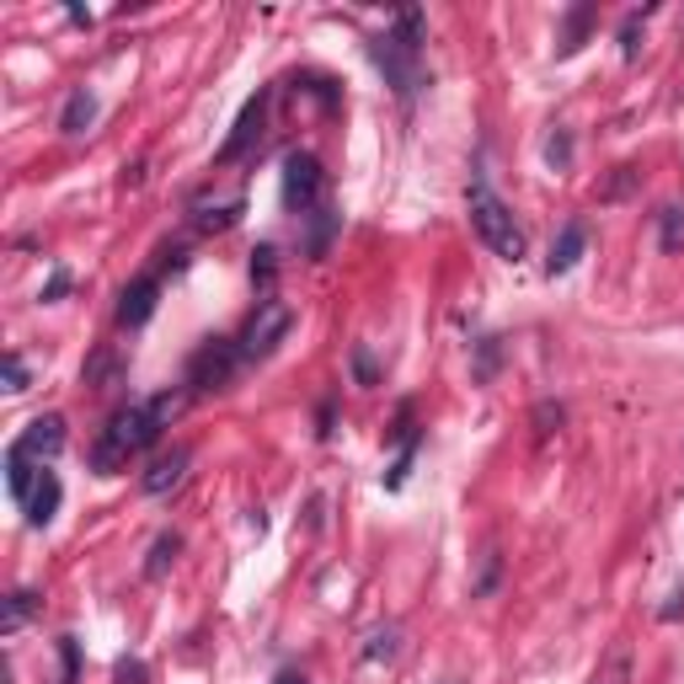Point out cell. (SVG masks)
Here are the masks:
<instances>
[{"label": "cell", "mask_w": 684, "mask_h": 684, "mask_svg": "<svg viewBox=\"0 0 684 684\" xmlns=\"http://www.w3.org/2000/svg\"><path fill=\"white\" fill-rule=\"evenodd\" d=\"M177 412H183V390H161V396H150V401L119 407V412L102 423L97 444H91V471H102V476L124 471L134 455H145L156 438L172 428Z\"/></svg>", "instance_id": "6da1fadb"}, {"label": "cell", "mask_w": 684, "mask_h": 684, "mask_svg": "<svg viewBox=\"0 0 684 684\" xmlns=\"http://www.w3.org/2000/svg\"><path fill=\"white\" fill-rule=\"evenodd\" d=\"M465 203H471V225H476V236L487 241V251L502 257V262H519V257H524V231H519L513 209L487 187V177H471Z\"/></svg>", "instance_id": "7a4b0ae2"}, {"label": "cell", "mask_w": 684, "mask_h": 684, "mask_svg": "<svg viewBox=\"0 0 684 684\" xmlns=\"http://www.w3.org/2000/svg\"><path fill=\"white\" fill-rule=\"evenodd\" d=\"M278 192H284V209L300 214V220H311V214L326 209V172H321V161H315L311 150H289L284 156Z\"/></svg>", "instance_id": "3957f363"}, {"label": "cell", "mask_w": 684, "mask_h": 684, "mask_svg": "<svg viewBox=\"0 0 684 684\" xmlns=\"http://www.w3.org/2000/svg\"><path fill=\"white\" fill-rule=\"evenodd\" d=\"M241 364H247V359H241L236 337H209V343H198V353L187 359V390H192V396L225 390Z\"/></svg>", "instance_id": "277c9868"}, {"label": "cell", "mask_w": 684, "mask_h": 684, "mask_svg": "<svg viewBox=\"0 0 684 684\" xmlns=\"http://www.w3.org/2000/svg\"><path fill=\"white\" fill-rule=\"evenodd\" d=\"M289 326H295V311L284 306V300H257V311L247 315V326H241V337H236V348H241V359H268L284 337H289Z\"/></svg>", "instance_id": "5b68a950"}, {"label": "cell", "mask_w": 684, "mask_h": 684, "mask_svg": "<svg viewBox=\"0 0 684 684\" xmlns=\"http://www.w3.org/2000/svg\"><path fill=\"white\" fill-rule=\"evenodd\" d=\"M370 60L380 64L385 86H390L401 102H412V97H418V86H423V54H412L407 43H396V33H374V38H370Z\"/></svg>", "instance_id": "8992f818"}, {"label": "cell", "mask_w": 684, "mask_h": 684, "mask_svg": "<svg viewBox=\"0 0 684 684\" xmlns=\"http://www.w3.org/2000/svg\"><path fill=\"white\" fill-rule=\"evenodd\" d=\"M268 108H273V86H262L257 97H247V108H241V119H236V128H231V139L220 145V166H236V161H247L251 150L262 145Z\"/></svg>", "instance_id": "52a82bcc"}, {"label": "cell", "mask_w": 684, "mask_h": 684, "mask_svg": "<svg viewBox=\"0 0 684 684\" xmlns=\"http://www.w3.org/2000/svg\"><path fill=\"white\" fill-rule=\"evenodd\" d=\"M11 449H16V455H27L33 465H49V460L64 449V418H60V412H49V418H33Z\"/></svg>", "instance_id": "ba28073f"}, {"label": "cell", "mask_w": 684, "mask_h": 684, "mask_svg": "<svg viewBox=\"0 0 684 684\" xmlns=\"http://www.w3.org/2000/svg\"><path fill=\"white\" fill-rule=\"evenodd\" d=\"M156 295H161V278L156 273H139L134 284H124V295H119V326H145L150 315H156Z\"/></svg>", "instance_id": "9c48e42d"}, {"label": "cell", "mask_w": 684, "mask_h": 684, "mask_svg": "<svg viewBox=\"0 0 684 684\" xmlns=\"http://www.w3.org/2000/svg\"><path fill=\"white\" fill-rule=\"evenodd\" d=\"M60 498H64L60 476L43 465V471H38V482H33V493H27V502H22L27 524H33V530H49V524H54V513H60Z\"/></svg>", "instance_id": "30bf717a"}, {"label": "cell", "mask_w": 684, "mask_h": 684, "mask_svg": "<svg viewBox=\"0 0 684 684\" xmlns=\"http://www.w3.org/2000/svg\"><path fill=\"white\" fill-rule=\"evenodd\" d=\"M187 465H192V455H187V449H172V455H156V460H150V471L139 476L145 498H166L172 487H183Z\"/></svg>", "instance_id": "8fae6325"}, {"label": "cell", "mask_w": 684, "mask_h": 684, "mask_svg": "<svg viewBox=\"0 0 684 684\" xmlns=\"http://www.w3.org/2000/svg\"><path fill=\"white\" fill-rule=\"evenodd\" d=\"M583 247H588V231L572 220V225H561L557 247H551V257H546V273L557 278V273H567V268H577V257H583Z\"/></svg>", "instance_id": "7c38bea8"}, {"label": "cell", "mask_w": 684, "mask_h": 684, "mask_svg": "<svg viewBox=\"0 0 684 684\" xmlns=\"http://www.w3.org/2000/svg\"><path fill=\"white\" fill-rule=\"evenodd\" d=\"M192 209H198V214H192V225H198V231H231V225L247 214V198H225V203H214V209L198 198Z\"/></svg>", "instance_id": "4fadbf2b"}, {"label": "cell", "mask_w": 684, "mask_h": 684, "mask_svg": "<svg viewBox=\"0 0 684 684\" xmlns=\"http://www.w3.org/2000/svg\"><path fill=\"white\" fill-rule=\"evenodd\" d=\"M97 124V97L80 86V91H70V102H64L60 113V134H86V128Z\"/></svg>", "instance_id": "5bb4252c"}, {"label": "cell", "mask_w": 684, "mask_h": 684, "mask_svg": "<svg viewBox=\"0 0 684 684\" xmlns=\"http://www.w3.org/2000/svg\"><path fill=\"white\" fill-rule=\"evenodd\" d=\"M177 557H183V535H177V530H161L156 546H150V561H145V577H150V583L166 577V572L177 567Z\"/></svg>", "instance_id": "9a60e30c"}, {"label": "cell", "mask_w": 684, "mask_h": 684, "mask_svg": "<svg viewBox=\"0 0 684 684\" xmlns=\"http://www.w3.org/2000/svg\"><path fill=\"white\" fill-rule=\"evenodd\" d=\"M43 599L33 594V588H16V594H5V615H0V636H16L22 625L33 621V610H38Z\"/></svg>", "instance_id": "2e32d148"}, {"label": "cell", "mask_w": 684, "mask_h": 684, "mask_svg": "<svg viewBox=\"0 0 684 684\" xmlns=\"http://www.w3.org/2000/svg\"><path fill=\"white\" fill-rule=\"evenodd\" d=\"M588 27H594V5H572V11H567V27H561V43H557L561 60H572V54L583 49Z\"/></svg>", "instance_id": "e0dca14e"}, {"label": "cell", "mask_w": 684, "mask_h": 684, "mask_svg": "<svg viewBox=\"0 0 684 684\" xmlns=\"http://www.w3.org/2000/svg\"><path fill=\"white\" fill-rule=\"evenodd\" d=\"M119 380H124V359H119L113 348H97L91 364H86V385H91V390H113Z\"/></svg>", "instance_id": "ac0fdd59"}, {"label": "cell", "mask_w": 684, "mask_h": 684, "mask_svg": "<svg viewBox=\"0 0 684 684\" xmlns=\"http://www.w3.org/2000/svg\"><path fill=\"white\" fill-rule=\"evenodd\" d=\"M396 652H401V625H380V631L364 636V652H359V658H364V663H380V658L390 663Z\"/></svg>", "instance_id": "d6986e66"}, {"label": "cell", "mask_w": 684, "mask_h": 684, "mask_svg": "<svg viewBox=\"0 0 684 684\" xmlns=\"http://www.w3.org/2000/svg\"><path fill=\"white\" fill-rule=\"evenodd\" d=\"M658 247H663V251H684V209H680V203L658 209Z\"/></svg>", "instance_id": "ffe728a7"}, {"label": "cell", "mask_w": 684, "mask_h": 684, "mask_svg": "<svg viewBox=\"0 0 684 684\" xmlns=\"http://www.w3.org/2000/svg\"><path fill=\"white\" fill-rule=\"evenodd\" d=\"M594 684H631V647H625V642H615V647H610V658L599 663Z\"/></svg>", "instance_id": "44dd1931"}, {"label": "cell", "mask_w": 684, "mask_h": 684, "mask_svg": "<svg viewBox=\"0 0 684 684\" xmlns=\"http://www.w3.org/2000/svg\"><path fill=\"white\" fill-rule=\"evenodd\" d=\"M390 33H396V43H407L412 54H423V11H396V22H390Z\"/></svg>", "instance_id": "7402d4cb"}, {"label": "cell", "mask_w": 684, "mask_h": 684, "mask_svg": "<svg viewBox=\"0 0 684 684\" xmlns=\"http://www.w3.org/2000/svg\"><path fill=\"white\" fill-rule=\"evenodd\" d=\"M273 278H278V247H257L251 251V284L262 289V300H268Z\"/></svg>", "instance_id": "603a6c76"}, {"label": "cell", "mask_w": 684, "mask_h": 684, "mask_svg": "<svg viewBox=\"0 0 684 684\" xmlns=\"http://www.w3.org/2000/svg\"><path fill=\"white\" fill-rule=\"evenodd\" d=\"M647 16H652V5H647V11H631L621 22V60H636V54H642L636 38H642V22H647Z\"/></svg>", "instance_id": "cb8c5ba5"}, {"label": "cell", "mask_w": 684, "mask_h": 684, "mask_svg": "<svg viewBox=\"0 0 684 684\" xmlns=\"http://www.w3.org/2000/svg\"><path fill=\"white\" fill-rule=\"evenodd\" d=\"M546 166H551V172H567V166H572V134H567V128H557V134L546 139Z\"/></svg>", "instance_id": "d4e9b609"}, {"label": "cell", "mask_w": 684, "mask_h": 684, "mask_svg": "<svg viewBox=\"0 0 684 684\" xmlns=\"http://www.w3.org/2000/svg\"><path fill=\"white\" fill-rule=\"evenodd\" d=\"M80 680V642L75 636H60V684Z\"/></svg>", "instance_id": "484cf974"}, {"label": "cell", "mask_w": 684, "mask_h": 684, "mask_svg": "<svg viewBox=\"0 0 684 684\" xmlns=\"http://www.w3.org/2000/svg\"><path fill=\"white\" fill-rule=\"evenodd\" d=\"M636 177H642L636 166H615V177H610V183L599 187V198H605V203H615V198H625V192L636 187Z\"/></svg>", "instance_id": "4316f807"}, {"label": "cell", "mask_w": 684, "mask_h": 684, "mask_svg": "<svg viewBox=\"0 0 684 684\" xmlns=\"http://www.w3.org/2000/svg\"><path fill=\"white\" fill-rule=\"evenodd\" d=\"M113 684H150L145 658H119V663H113Z\"/></svg>", "instance_id": "83f0119b"}, {"label": "cell", "mask_w": 684, "mask_h": 684, "mask_svg": "<svg viewBox=\"0 0 684 684\" xmlns=\"http://www.w3.org/2000/svg\"><path fill=\"white\" fill-rule=\"evenodd\" d=\"M498 374V337H482V359H476V380Z\"/></svg>", "instance_id": "f1b7e54d"}, {"label": "cell", "mask_w": 684, "mask_h": 684, "mask_svg": "<svg viewBox=\"0 0 684 684\" xmlns=\"http://www.w3.org/2000/svg\"><path fill=\"white\" fill-rule=\"evenodd\" d=\"M5 390H11V396L27 390V364H22V353H5Z\"/></svg>", "instance_id": "f546056e"}, {"label": "cell", "mask_w": 684, "mask_h": 684, "mask_svg": "<svg viewBox=\"0 0 684 684\" xmlns=\"http://www.w3.org/2000/svg\"><path fill=\"white\" fill-rule=\"evenodd\" d=\"M535 423H540V434H551V428L567 423V412H561L557 401H540V407H535Z\"/></svg>", "instance_id": "4dcf8cb0"}, {"label": "cell", "mask_w": 684, "mask_h": 684, "mask_svg": "<svg viewBox=\"0 0 684 684\" xmlns=\"http://www.w3.org/2000/svg\"><path fill=\"white\" fill-rule=\"evenodd\" d=\"M60 295H70V273H54V278H49V284H43V300H60Z\"/></svg>", "instance_id": "1f68e13d"}, {"label": "cell", "mask_w": 684, "mask_h": 684, "mask_svg": "<svg viewBox=\"0 0 684 684\" xmlns=\"http://www.w3.org/2000/svg\"><path fill=\"white\" fill-rule=\"evenodd\" d=\"M680 610H684V583L674 588V594H669V605L658 610V621H680Z\"/></svg>", "instance_id": "d6a6232c"}, {"label": "cell", "mask_w": 684, "mask_h": 684, "mask_svg": "<svg viewBox=\"0 0 684 684\" xmlns=\"http://www.w3.org/2000/svg\"><path fill=\"white\" fill-rule=\"evenodd\" d=\"M353 370H359V380H364V385H374V359L364 353V348L353 353Z\"/></svg>", "instance_id": "836d02e7"}, {"label": "cell", "mask_w": 684, "mask_h": 684, "mask_svg": "<svg viewBox=\"0 0 684 684\" xmlns=\"http://www.w3.org/2000/svg\"><path fill=\"white\" fill-rule=\"evenodd\" d=\"M161 257H166V262H161V268H166V273H183V268H187V251H183V247L161 251Z\"/></svg>", "instance_id": "e575fe53"}, {"label": "cell", "mask_w": 684, "mask_h": 684, "mask_svg": "<svg viewBox=\"0 0 684 684\" xmlns=\"http://www.w3.org/2000/svg\"><path fill=\"white\" fill-rule=\"evenodd\" d=\"M273 684H311V680H306L300 669H284V674H278V680H273Z\"/></svg>", "instance_id": "d590c367"}]
</instances>
